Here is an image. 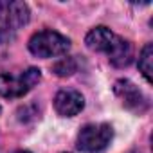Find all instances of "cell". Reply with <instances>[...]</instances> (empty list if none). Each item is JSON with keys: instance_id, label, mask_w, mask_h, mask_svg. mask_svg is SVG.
Wrapping results in <instances>:
<instances>
[{"instance_id": "6da1fadb", "label": "cell", "mask_w": 153, "mask_h": 153, "mask_svg": "<svg viewBox=\"0 0 153 153\" xmlns=\"http://www.w3.org/2000/svg\"><path fill=\"white\" fill-rule=\"evenodd\" d=\"M85 43L90 51L106 54L110 63L117 68H124L133 61V45L105 25L90 29L85 36Z\"/></svg>"}, {"instance_id": "7a4b0ae2", "label": "cell", "mask_w": 153, "mask_h": 153, "mask_svg": "<svg viewBox=\"0 0 153 153\" xmlns=\"http://www.w3.org/2000/svg\"><path fill=\"white\" fill-rule=\"evenodd\" d=\"M42 79V70L36 67H29L20 74H0V96L7 99L24 97L29 90H33Z\"/></svg>"}, {"instance_id": "3957f363", "label": "cell", "mask_w": 153, "mask_h": 153, "mask_svg": "<svg viewBox=\"0 0 153 153\" xmlns=\"http://www.w3.org/2000/svg\"><path fill=\"white\" fill-rule=\"evenodd\" d=\"M29 51L33 56L36 58H54V56H61L70 49V40L52 29H43L38 31L31 36L29 43H27Z\"/></svg>"}, {"instance_id": "277c9868", "label": "cell", "mask_w": 153, "mask_h": 153, "mask_svg": "<svg viewBox=\"0 0 153 153\" xmlns=\"http://www.w3.org/2000/svg\"><path fill=\"white\" fill-rule=\"evenodd\" d=\"M31 18L25 2H0V43H6Z\"/></svg>"}, {"instance_id": "5b68a950", "label": "cell", "mask_w": 153, "mask_h": 153, "mask_svg": "<svg viewBox=\"0 0 153 153\" xmlns=\"http://www.w3.org/2000/svg\"><path fill=\"white\" fill-rule=\"evenodd\" d=\"M114 139V128L106 123L85 124L78 133V149L83 153H101Z\"/></svg>"}, {"instance_id": "8992f818", "label": "cell", "mask_w": 153, "mask_h": 153, "mask_svg": "<svg viewBox=\"0 0 153 153\" xmlns=\"http://www.w3.org/2000/svg\"><path fill=\"white\" fill-rule=\"evenodd\" d=\"M114 94L119 97L121 105H123L126 110H130V112H133V114H137V115H142V114L148 112V108H149L148 97H146V96L140 92V88H139L135 83H131L130 79H117L115 85H114Z\"/></svg>"}, {"instance_id": "52a82bcc", "label": "cell", "mask_w": 153, "mask_h": 153, "mask_svg": "<svg viewBox=\"0 0 153 153\" xmlns=\"http://www.w3.org/2000/svg\"><path fill=\"white\" fill-rule=\"evenodd\" d=\"M54 108L61 117H74L85 108V99L78 90L65 88V90H59L56 94Z\"/></svg>"}, {"instance_id": "ba28073f", "label": "cell", "mask_w": 153, "mask_h": 153, "mask_svg": "<svg viewBox=\"0 0 153 153\" xmlns=\"http://www.w3.org/2000/svg\"><path fill=\"white\" fill-rule=\"evenodd\" d=\"M139 70L144 76V79L151 83V72H153V45L146 43L139 54Z\"/></svg>"}, {"instance_id": "9c48e42d", "label": "cell", "mask_w": 153, "mask_h": 153, "mask_svg": "<svg viewBox=\"0 0 153 153\" xmlns=\"http://www.w3.org/2000/svg\"><path fill=\"white\" fill-rule=\"evenodd\" d=\"M52 70H54L56 76H59V78H65V76H72L76 70H78V63H76L74 58H61L59 61L54 63Z\"/></svg>"}, {"instance_id": "30bf717a", "label": "cell", "mask_w": 153, "mask_h": 153, "mask_svg": "<svg viewBox=\"0 0 153 153\" xmlns=\"http://www.w3.org/2000/svg\"><path fill=\"white\" fill-rule=\"evenodd\" d=\"M15 153H31V151H24V149H22V151H15Z\"/></svg>"}, {"instance_id": "8fae6325", "label": "cell", "mask_w": 153, "mask_h": 153, "mask_svg": "<svg viewBox=\"0 0 153 153\" xmlns=\"http://www.w3.org/2000/svg\"><path fill=\"white\" fill-rule=\"evenodd\" d=\"M0 112H2V108H0Z\"/></svg>"}]
</instances>
